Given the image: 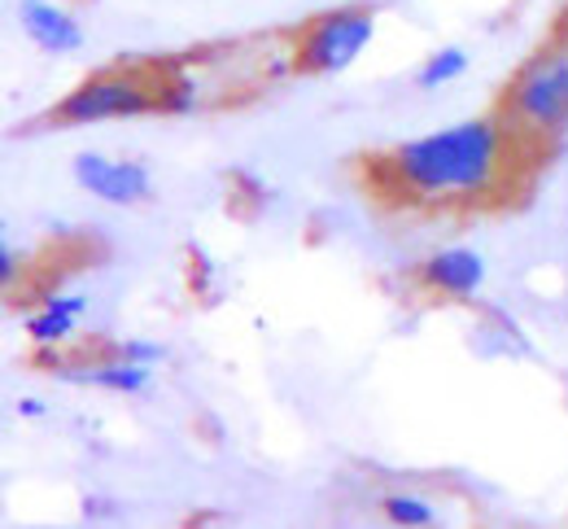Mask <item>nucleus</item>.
I'll return each mask as SVG.
<instances>
[{
  "mask_svg": "<svg viewBox=\"0 0 568 529\" xmlns=\"http://www.w3.org/2000/svg\"><path fill=\"white\" fill-rule=\"evenodd\" d=\"M525 141L495 119H464L437 132L398 141L372 162L376 184L407 206L425 211H464L490 206L511 193L520 175Z\"/></svg>",
  "mask_w": 568,
  "mask_h": 529,
  "instance_id": "f257e3e1",
  "label": "nucleus"
},
{
  "mask_svg": "<svg viewBox=\"0 0 568 529\" xmlns=\"http://www.w3.org/2000/svg\"><path fill=\"white\" fill-rule=\"evenodd\" d=\"M503 123L525 141H547L568 128V35L542 44L503 92Z\"/></svg>",
  "mask_w": 568,
  "mask_h": 529,
  "instance_id": "f03ea898",
  "label": "nucleus"
},
{
  "mask_svg": "<svg viewBox=\"0 0 568 529\" xmlns=\"http://www.w3.org/2000/svg\"><path fill=\"white\" fill-rule=\"evenodd\" d=\"M162 110V71H128L110 67L88 75L53 105V123L62 128H88V123H110V119H141Z\"/></svg>",
  "mask_w": 568,
  "mask_h": 529,
  "instance_id": "7ed1b4c3",
  "label": "nucleus"
},
{
  "mask_svg": "<svg viewBox=\"0 0 568 529\" xmlns=\"http://www.w3.org/2000/svg\"><path fill=\"white\" fill-rule=\"evenodd\" d=\"M376 40V9L367 4H342L328 13H315L293 35V71L311 79L351 71L367 44Z\"/></svg>",
  "mask_w": 568,
  "mask_h": 529,
  "instance_id": "20e7f679",
  "label": "nucleus"
},
{
  "mask_svg": "<svg viewBox=\"0 0 568 529\" xmlns=\"http://www.w3.org/2000/svg\"><path fill=\"white\" fill-rule=\"evenodd\" d=\"M71 175L83 193H92L97 202H110V206H141V202L153 197L149 166L132 162V157H110V153L83 150L74 153Z\"/></svg>",
  "mask_w": 568,
  "mask_h": 529,
  "instance_id": "39448f33",
  "label": "nucleus"
},
{
  "mask_svg": "<svg viewBox=\"0 0 568 529\" xmlns=\"http://www.w3.org/2000/svg\"><path fill=\"white\" fill-rule=\"evenodd\" d=\"M486 276H490L486 258L477 250H468V245L433 250L420 263V272H416V281L425 285L428 294H442V298H477Z\"/></svg>",
  "mask_w": 568,
  "mask_h": 529,
  "instance_id": "423d86ee",
  "label": "nucleus"
},
{
  "mask_svg": "<svg viewBox=\"0 0 568 529\" xmlns=\"http://www.w3.org/2000/svg\"><path fill=\"white\" fill-rule=\"evenodd\" d=\"M18 27L36 49H44L53 58H71L83 49L79 18L58 0H18Z\"/></svg>",
  "mask_w": 568,
  "mask_h": 529,
  "instance_id": "0eeeda50",
  "label": "nucleus"
},
{
  "mask_svg": "<svg viewBox=\"0 0 568 529\" xmlns=\"http://www.w3.org/2000/svg\"><path fill=\"white\" fill-rule=\"evenodd\" d=\"M88 315V298L83 294H67V289H53L44 294V303L36 315H27V337L40 346V350H62L67 342L74 337L79 319Z\"/></svg>",
  "mask_w": 568,
  "mask_h": 529,
  "instance_id": "6e6552de",
  "label": "nucleus"
},
{
  "mask_svg": "<svg viewBox=\"0 0 568 529\" xmlns=\"http://www.w3.org/2000/svg\"><path fill=\"white\" fill-rule=\"evenodd\" d=\"M49 373H58L62 380H74V385L110 389V394H144L149 389V368L114 359V355H97V359H83V364H62L58 359Z\"/></svg>",
  "mask_w": 568,
  "mask_h": 529,
  "instance_id": "1a4fd4ad",
  "label": "nucleus"
},
{
  "mask_svg": "<svg viewBox=\"0 0 568 529\" xmlns=\"http://www.w3.org/2000/svg\"><path fill=\"white\" fill-rule=\"evenodd\" d=\"M468 75V49H459V44H442V49H433L425 62L416 67V88L420 92H442V88H450V83H459V79Z\"/></svg>",
  "mask_w": 568,
  "mask_h": 529,
  "instance_id": "9d476101",
  "label": "nucleus"
},
{
  "mask_svg": "<svg viewBox=\"0 0 568 529\" xmlns=\"http://www.w3.org/2000/svg\"><path fill=\"white\" fill-rule=\"evenodd\" d=\"M381 512H385V521L394 529H433L437 526V508L420 499V495H412V490H394V495H385V503H381Z\"/></svg>",
  "mask_w": 568,
  "mask_h": 529,
  "instance_id": "9b49d317",
  "label": "nucleus"
},
{
  "mask_svg": "<svg viewBox=\"0 0 568 529\" xmlns=\"http://www.w3.org/2000/svg\"><path fill=\"white\" fill-rule=\"evenodd\" d=\"M105 355L128 359V364H141V368H153V364L166 359V346H162V342H149V337H123V342L105 346Z\"/></svg>",
  "mask_w": 568,
  "mask_h": 529,
  "instance_id": "f8f14e48",
  "label": "nucleus"
},
{
  "mask_svg": "<svg viewBox=\"0 0 568 529\" xmlns=\"http://www.w3.org/2000/svg\"><path fill=\"white\" fill-rule=\"evenodd\" d=\"M0 285H18V250L13 241H0Z\"/></svg>",
  "mask_w": 568,
  "mask_h": 529,
  "instance_id": "ddd939ff",
  "label": "nucleus"
},
{
  "mask_svg": "<svg viewBox=\"0 0 568 529\" xmlns=\"http://www.w3.org/2000/svg\"><path fill=\"white\" fill-rule=\"evenodd\" d=\"M13 411H18L22 420H44V416H49V403L27 394V398H18V403H13Z\"/></svg>",
  "mask_w": 568,
  "mask_h": 529,
  "instance_id": "4468645a",
  "label": "nucleus"
}]
</instances>
